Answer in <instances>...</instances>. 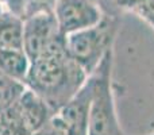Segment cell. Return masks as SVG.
<instances>
[{
  "mask_svg": "<svg viewBox=\"0 0 154 135\" xmlns=\"http://www.w3.org/2000/svg\"><path fill=\"white\" fill-rule=\"evenodd\" d=\"M93 95V77L88 76L77 93L54 114L53 122L65 135H88L89 107Z\"/></svg>",
  "mask_w": 154,
  "mask_h": 135,
  "instance_id": "obj_4",
  "label": "cell"
},
{
  "mask_svg": "<svg viewBox=\"0 0 154 135\" xmlns=\"http://www.w3.org/2000/svg\"><path fill=\"white\" fill-rule=\"evenodd\" d=\"M103 16L120 19L125 14L130 12L135 0H93Z\"/></svg>",
  "mask_w": 154,
  "mask_h": 135,
  "instance_id": "obj_12",
  "label": "cell"
},
{
  "mask_svg": "<svg viewBox=\"0 0 154 135\" xmlns=\"http://www.w3.org/2000/svg\"><path fill=\"white\" fill-rule=\"evenodd\" d=\"M149 135H154V133H153V134H149Z\"/></svg>",
  "mask_w": 154,
  "mask_h": 135,
  "instance_id": "obj_17",
  "label": "cell"
},
{
  "mask_svg": "<svg viewBox=\"0 0 154 135\" xmlns=\"http://www.w3.org/2000/svg\"><path fill=\"white\" fill-rule=\"evenodd\" d=\"M88 74L68 54L65 37L60 35L31 62L26 85L39 95L56 114L84 85Z\"/></svg>",
  "mask_w": 154,
  "mask_h": 135,
  "instance_id": "obj_1",
  "label": "cell"
},
{
  "mask_svg": "<svg viewBox=\"0 0 154 135\" xmlns=\"http://www.w3.org/2000/svg\"><path fill=\"white\" fill-rule=\"evenodd\" d=\"M26 88L27 85L24 82L18 81L0 72V112L12 106Z\"/></svg>",
  "mask_w": 154,
  "mask_h": 135,
  "instance_id": "obj_11",
  "label": "cell"
},
{
  "mask_svg": "<svg viewBox=\"0 0 154 135\" xmlns=\"http://www.w3.org/2000/svg\"><path fill=\"white\" fill-rule=\"evenodd\" d=\"M0 135H31L16 107V101L0 112Z\"/></svg>",
  "mask_w": 154,
  "mask_h": 135,
  "instance_id": "obj_10",
  "label": "cell"
},
{
  "mask_svg": "<svg viewBox=\"0 0 154 135\" xmlns=\"http://www.w3.org/2000/svg\"><path fill=\"white\" fill-rule=\"evenodd\" d=\"M149 26H150V27H152V29L154 30V20H153V22H152V23H150V24H149Z\"/></svg>",
  "mask_w": 154,
  "mask_h": 135,
  "instance_id": "obj_16",
  "label": "cell"
},
{
  "mask_svg": "<svg viewBox=\"0 0 154 135\" xmlns=\"http://www.w3.org/2000/svg\"><path fill=\"white\" fill-rule=\"evenodd\" d=\"M23 49V19L0 2V50Z\"/></svg>",
  "mask_w": 154,
  "mask_h": 135,
  "instance_id": "obj_8",
  "label": "cell"
},
{
  "mask_svg": "<svg viewBox=\"0 0 154 135\" xmlns=\"http://www.w3.org/2000/svg\"><path fill=\"white\" fill-rule=\"evenodd\" d=\"M31 61L23 49L0 50V72L26 84Z\"/></svg>",
  "mask_w": 154,
  "mask_h": 135,
  "instance_id": "obj_9",
  "label": "cell"
},
{
  "mask_svg": "<svg viewBox=\"0 0 154 135\" xmlns=\"http://www.w3.org/2000/svg\"><path fill=\"white\" fill-rule=\"evenodd\" d=\"M16 107L31 134L41 130L54 116L50 106L30 88H26L20 97L16 100Z\"/></svg>",
  "mask_w": 154,
  "mask_h": 135,
  "instance_id": "obj_7",
  "label": "cell"
},
{
  "mask_svg": "<svg viewBox=\"0 0 154 135\" xmlns=\"http://www.w3.org/2000/svg\"><path fill=\"white\" fill-rule=\"evenodd\" d=\"M31 135H65V134H64V131L53 122V118H51V120L48 124H45L41 130L35 131V133Z\"/></svg>",
  "mask_w": 154,
  "mask_h": 135,
  "instance_id": "obj_15",
  "label": "cell"
},
{
  "mask_svg": "<svg viewBox=\"0 0 154 135\" xmlns=\"http://www.w3.org/2000/svg\"><path fill=\"white\" fill-rule=\"evenodd\" d=\"M12 14L24 18V7H26V0H0Z\"/></svg>",
  "mask_w": 154,
  "mask_h": 135,
  "instance_id": "obj_14",
  "label": "cell"
},
{
  "mask_svg": "<svg viewBox=\"0 0 154 135\" xmlns=\"http://www.w3.org/2000/svg\"><path fill=\"white\" fill-rule=\"evenodd\" d=\"M60 35L62 34L53 11L37 12L23 19V51L31 62L42 56Z\"/></svg>",
  "mask_w": 154,
  "mask_h": 135,
  "instance_id": "obj_5",
  "label": "cell"
},
{
  "mask_svg": "<svg viewBox=\"0 0 154 135\" xmlns=\"http://www.w3.org/2000/svg\"><path fill=\"white\" fill-rule=\"evenodd\" d=\"M53 12L60 31L65 37L95 26L103 18L93 0H56Z\"/></svg>",
  "mask_w": 154,
  "mask_h": 135,
  "instance_id": "obj_6",
  "label": "cell"
},
{
  "mask_svg": "<svg viewBox=\"0 0 154 135\" xmlns=\"http://www.w3.org/2000/svg\"><path fill=\"white\" fill-rule=\"evenodd\" d=\"M114 49L100 62L93 77V95L89 107L88 135H125L118 119L112 89Z\"/></svg>",
  "mask_w": 154,
  "mask_h": 135,
  "instance_id": "obj_3",
  "label": "cell"
},
{
  "mask_svg": "<svg viewBox=\"0 0 154 135\" xmlns=\"http://www.w3.org/2000/svg\"><path fill=\"white\" fill-rule=\"evenodd\" d=\"M56 0H26V7H24V18L32 15L37 12L43 11H53Z\"/></svg>",
  "mask_w": 154,
  "mask_h": 135,
  "instance_id": "obj_13",
  "label": "cell"
},
{
  "mask_svg": "<svg viewBox=\"0 0 154 135\" xmlns=\"http://www.w3.org/2000/svg\"><path fill=\"white\" fill-rule=\"evenodd\" d=\"M120 27V19L103 16L95 26L79 30L65 37V46L70 57L89 76L100 65L109 50Z\"/></svg>",
  "mask_w": 154,
  "mask_h": 135,
  "instance_id": "obj_2",
  "label": "cell"
}]
</instances>
